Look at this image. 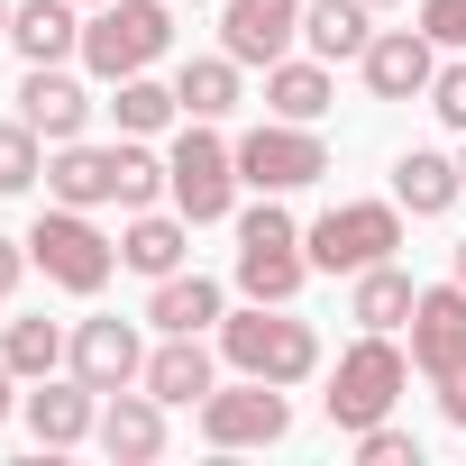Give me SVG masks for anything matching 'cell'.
Here are the masks:
<instances>
[{
	"instance_id": "cell-1",
	"label": "cell",
	"mask_w": 466,
	"mask_h": 466,
	"mask_svg": "<svg viewBox=\"0 0 466 466\" xmlns=\"http://www.w3.org/2000/svg\"><path fill=\"white\" fill-rule=\"evenodd\" d=\"M219 348H228V366L238 375H266V384H302L311 366H320V339H311V320H284V311H238V320H219Z\"/></svg>"
},
{
	"instance_id": "cell-9",
	"label": "cell",
	"mask_w": 466,
	"mask_h": 466,
	"mask_svg": "<svg viewBox=\"0 0 466 466\" xmlns=\"http://www.w3.org/2000/svg\"><path fill=\"white\" fill-rule=\"evenodd\" d=\"M329 174V147L293 119V128H257L248 147H238V183H257V192H302V183H320Z\"/></svg>"
},
{
	"instance_id": "cell-3",
	"label": "cell",
	"mask_w": 466,
	"mask_h": 466,
	"mask_svg": "<svg viewBox=\"0 0 466 466\" xmlns=\"http://www.w3.org/2000/svg\"><path fill=\"white\" fill-rule=\"evenodd\" d=\"M165 46H174V28H165V0H110V10L83 28V65H92L101 83H128V74H147Z\"/></svg>"
},
{
	"instance_id": "cell-33",
	"label": "cell",
	"mask_w": 466,
	"mask_h": 466,
	"mask_svg": "<svg viewBox=\"0 0 466 466\" xmlns=\"http://www.w3.org/2000/svg\"><path fill=\"white\" fill-rule=\"evenodd\" d=\"M439 402H448V420H457V430H466V366H457V375H448V384H439Z\"/></svg>"
},
{
	"instance_id": "cell-2",
	"label": "cell",
	"mask_w": 466,
	"mask_h": 466,
	"mask_svg": "<svg viewBox=\"0 0 466 466\" xmlns=\"http://www.w3.org/2000/svg\"><path fill=\"white\" fill-rule=\"evenodd\" d=\"M302 275H311V257H302V228L266 201V210H248L238 219V293L248 302H293L302 293Z\"/></svg>"
},
{
	"instance_id": "cell-24",
	"label": "cell",
	"mask_w": 466,
	"mask_h": 466,
	"mask_svg": "<svg viewBox=\"0 0 466 466\" xmlns=\"http://www.w3.org/2000/svg\"><path fill=\"white\" fill-rule=\"evenodd\" d=\"M302 37L320 46V56H366V0H311V10H302Z\"/></svg>"
},
{
	"instance_id": "cell-11",
	"label": "cell",
	"mask_w": 466,
	"mask_h": 466,
	"mask_svg": "<svg viewBox=\"0 0 466 466\" xmlns=\"http://www.w3.org/2000/svg\"><path fill=\"white\" fill-rule=\"evenodd\" d=\"M219 37L238 65H284V46L302 37V0H228Z\"/></svg>"
},
{
	"instance_id": "cell-20",
	"label": "cell",
	"mask_w": 466,
	"mask_h": 466,
	"mask_svg": "<svg viewBox=\"0 0 466 466\" xmlns=\"http://www.w3.org/2000/svg\"><path fill=\"white\" fill-rule=\"evenodd\" d=\"M28 430H37V448H74V439H92V384L74 375V384L28 393Z\"/></svg>"
},
{
	"instance_id": "cell-38",
	"label": "cell",
	"mask_w": 466,
	"mask_h": 466,
	"mask_svg": "<svg viewBox=\"0 0 466 466\" xmlns=\"http://www.w3.org/2000/svg\"><path fill=\"white\" fill-rule=\"evenodd\" d=\"M457 174H466V156H457Z\"/></svg>"
},
{
	"instance_id": "cell-17",
	"label": "cell",
	"mask_w": 466,
	"mask_h": 466,
	"mask_svg": "<svg viewBox=\"0 0 466 466\" xmlns=\"http://www.w3.org/2000/svg\"><path fill=\"white\" fill-rule=\"evenodd\" d=\"M457 192H466V174H457L448 156H430V147H411V156L393 165V201H402L411 219H439V210H448Z\"/></svg>"
},
{
	"instance_id": "cell-6",
	"label": "cell",
	"mask_w": 466,
	"mask_h": 466,
	"mask_svg": "<svg viewBox=\"0 0 466 466\" xmlns=\"http://www.w3.org/2000/svg\"><path fill=\"white\" fill-rule=\"evenodd\" d=\"M28 257H37L65 293H101V284H110V266H119V248L101 238V228H92L74 201H65V210H46V219L28 228Z\"/></svg>"
},
{
	"instance_id": "cell-32",
	"label": "cell",
	"mask_w": 466,
	"mask_h": 466,
	"mask_svg": "<svg viewBox=\"0 0 466 466\" xmlns=\"http://www.w3.org/2000/svg\"><path fill=\"white\" fill-rule=\"evenodd\" d=\"M430 110H439L448 128H466V65H448V74H430Z\"/></svg>"
},
{
	"instance_id": "cell-29",
	"label": "cell",
	"mask_w": 466,
	"mask_h": 466,
	"mask_svg": "<svg viewBox=\"0 0 466 466\" xmlns=\"http://www.w3.org/2000/svg\"><path fill=\"white\" fill-rule=\"evenodd\" d=\"M46 165H37V128L28 119H0V192H28Z\"/></svg>"
},
{
	"instance_id": "cell-10",
	"label": "cell",
	"mask_w": 466,
	"mask_h": 466,
	"mask_svg": "<svg viewBox=\"0 0 466 466\" xmlns=\"http://www.w3.org/2000/svg\"><path fill=\"white\" fill-rule=\"evenodd\" d=\"M411 366H420L430 384H448V375L466 366V284H430V293L411 302Z\"/></svg>"
},
{
	"instance_id": "cell-12",
	"label": "cell",
	"mask_w": 466,
	"mask_h": 466,
	"mask_svg": "<svg viewBox=\"0 0 466 466\" xmlns=\"http://www.w3.org/2000/svg\"><path fill=\"white\" fill-rule=\"evenodd\" d=\"M65 357H74V375H83L92 393H119V384H137V375H147V348H137V329H128V320H83Z\"/></svg>"
},
{
	"instance_id": "cell-23",
	"label": "cell",
	"mask_w": 466,
	"mask_h": 466,
	"mask_svg": "<svg viewBox=\"0 0 466 466\" xmlns=\"http://www.w3.org/2000/svg\"><path fill=\"white\" fill-rule=\"evenodd\" d=\"M174 101H183L192 119H219V110H238V56H201V65H183Z\"/></svg>"
},
{
	"instance_id": "cell-36",
	"label": "cell",
	"mask_w": 466,
	"mask_h": 466,
	"mask_svg": "<svg viewBox=\"0 0 466 466\" xmlns=\"http://www.w3.org/2000/svg\"><path fill=\"white\" fill-rule=\"evenodd\" d=\"M0 37H10V0H0Z\"/></svg>"
},
{
	"instance_id": "cell-15",
	"label": "cell",
	"mask_w": 466,
	"mask_h": 466,
	"mask_svg": "<svg viewBox=\"0 0 466 466\" xmlns=\"http://www.w3.org/2000/svg\"><path fill=\"white\" fill-rule=\"evenodd\" d=\"M46 183H56V201H74V210L119 201V183H128V147H74V137H65V156L46 165Z\"/></svg>"
},
{
	"instance_id": "cell-7",
	"label": "cell",
	"mask_w": 466,
	"mask_h": 466,
	"mask_svg": "<svg viewBox=\"0 0 466 466\" xmlns=\"http://www.w3.org/2000/svg\"><path fill=\"white\" fill-rule=\"evenodd\" d=\"M165 174H174V210L201 228V219H228V192H238V156H228L210 128H183L174 137V156H165Z\"/></svg>"
},
{
	"instance_id": "cell-4",
	"label": "cell",
	"mask_w": 466,
	"mask_h": 466,
	"mask_svg": "<svg viewBox=\"0 0 466 466\" xmlns=\"http://www.w3.org/2000/svg\"><path fill=\"white\" fill-rule=\"evenodd\" d=\"M402 348L375 329V339H357L348 357H339V375H329V420L339 430H375L384 411H393V393H402Z\"/></svg>"
},
{
	"instance_id": "cell-30",
	"label": "cell",
	"mask_w": 466,
	"mask_h": 466,
	"mask_svg": "<svg viewBox=\"0 0 466 466\" xmlns=\"http://www.w3.org/2000/svg\"><path fill=\"white\" fill-rule=\"evenodd\" d=\"M357 457H366V466H420V439L375 420V430H357Z\"/></svg>"
},
{
	"instance_id": "cell-35",
	"label": "cell",
	"mask_w": 466,
	"mask_h": 466,
	"mask_svg": "<svg viewBox=\"0 0 466 466\" xmlns=\"http://www.w3.org/2000/svg\"><path fill=\"white\" fill-rule=\"evenodd\" d=\"M10 375H19V366H10V357H0V420H10Z\"/></svg>"
},
{
	"instance_id": "cell-25",
	"label": "cell",
	"mask_w": 466,
	"mask_h": 466,
	"mask_svg": "<svg viewBox=\"0 0 466 466\" xmlns=\"http://www.w3.org/2000/svg\"><path fill=\"white\" fill-rule=\"evenodd\" d=\"M411 302H420V293H411V275H402L393 257L357 275V320H366V329H393V320H411Z\"/></svg>"
},
{
	"instance_id": "cell-28",
	"label": "cell",
	"mask_w": 466,
	"mask_h": 466,
	"mask_svg": "<svg viewBox=\"0 0 466 466\" xmlns=\"http://www.w3.org/2000/svg\"><path fill=\"white\" fill-rule=\"evenodd\" d=\"M0 357H10L19 375H46V366L65 357V339H56V320H10V339H0Z\"/></svg>"
},
{
	"instance_id": "cell-8",
	"label": "cell",
	"mask_w": 466,
	"mask_h": 466,
	"mask_svg": "<svg viewBox=\"0 0 466 466\" xmlns=\"http://www.w3.org/2000/svg\"><path fill=\"white\" fill-rule=\"evenodd\" d=\"M284 430H293V411L266 375H248L238 393H201V439L210 448H275Z\"/></svg>"
},
{
	"instance_id": "cell-31",
	"label": "cell",
	"mask_w": 466,
	"mask_h": 466,
	"mask_svg": "<svg viewBox=\"0 0 466 466\" xmlns=\"http://www.w3.org/2000/svg\"><path fill=\"white\" fill-rule=\"evenodd\" d=\"M420 37L430 46H466V0H420Z\"/></svg>"
},
{
	"instance_id": "cell-21",
	"label": "cell",
	"mask_w": 466,
	"mask_h": 466,
	"mask_svg": "<svg viewBox=\"0 0 466 466\" xmlns=\"http://www.w3.org/2000/svg\"><path fill=\"white\" fill-rule=\"evenodd\" d=\"M137 384H147L156 402H192V393H210V348H201V339H165Z\"/></svg>"
},
{
	"instance_id": "cell-16",
	"label": "cell",
	"mask_w": 466,
	"mask_h": 466,
	"mask_svg": "<svg viewBox=\"0 0 466 466\" xmlns=\"http://www.w3.org/2000/svg\"><path fill=\"white\" fill-rule=\"evenodd\" d=\"M10 46H19L28 65H56V56H74V46H83V28H74V0H19V10H10Z\"/></svg>"
},
{
	"instance_id": "cell-13",
	"label": "cell",
	"mask_w": 466,
	"mask_h": 466,
	"mask_svg": "<svg viewBox=\"0 0 466 466\" xmlns=\"http://www.w3.org/2000/svg\"><path fill=\"white\" fill-rule=\"evenodd\" d=\"M366 92L375 101H411V92H430V37H411V28H384V37H366Z\"/></svg>"
},
{
	"instance_id": "cell-18",
	"label": "cell",
	"mask_w": 466,
	"mask_h": 466,
	"mask_svg": "<svg viewBox=\"0 0 466 466\" xmlns=\"http://www.w3.org/2000/svg\"><path fill=\"white\" fill-rule=\"evenodd\" d=\"M147 320H156L165 339H201V329L219 320V284H210V275H165L156 302H147Z\"/></svg>"
},
{
	"instance_id": "cell-34",
	"label": "cell",
	"mask_w": 466,
	"mask_h": 466,
	"mask_svg": "<svg viewBox=\"0 0 466 466\" xmlns=\"http://www.w3.org/2000/svg\"><path fill=\"white\" fill-rule=\"evenodd\" d=\"M10 284H19V238H0V302H10Z\"/></svg>"
},
{
	"instance_id": "cell-19",
	"label": "cell",
	"mask_w": 466,
	"mask_h": 466,
	"mask_svg": "<svg viewBox=\"0 0 466 466\" xmlns=\"http://www.w3.org/2000/svg\"><path fill=\"white\" fill-rule=\"evenodd\" d=\"M101 448H110V457H156V448H165V402L119 384L110 411H101Z\"/></svg>"
},
{
	"instance_id": "cell-22",
	"label": "cell",
	"mask_w": 466,
	"mask_h": 466,
	"mask_svg": "<svg viewBox=\"0 0 466 466\" xmlns=\"http://www.w3.org/2000/svg\"><path fill=\"white\" fill-rule=\"evenodd\" d=\"M183 248H192V238H183V219H156V210H137V228L119 238V257H128L137 275H156V284L183 275Z\"/></svg>"
},
{
	"instance_id": "cell-26",
	"label": "cell",
	"mask_w": 466,
	"mask_h": 466,
	"mask_svg": "<svg viewBox=\"0 0 466 466\" xmlns=\"http://www.w3.org/2000/svg\"><path fill=\"white\" fill-rule=\"evenodd\" d=\"M266 101H275L284 119H320V110H329V74H320V65H266Z\"/></svg>"
},
{
	"instance_id": "cell-5",
	"label": "cell",
	"mask_w": 466,
	"mask_h": 466,
	"mask_svg": "<svg viewBox=\"0 0 466 466\" xmlns=\"http://www.w3.org/2000/svg\"><path fill=\"white\" fill-rule=\"evenodd\" d=\"M302 248H311L320 275H366V266H384L402 248V219H393V201H348V210H329L311 228Z\"/></svg>"
},
{
	"instance_id": "cell-14",
	"label": "cell",
	"mask_w": 466,
	"mask_h": 466,
	"mask_svg": "<svg viewBox=\"0 0 466 466\" xmlns=\"http://www.w3.org/2000/svg\"><path fill=\"white\" fill-rule=\"evenodd\" d=\"M19 119L37 128V137H83V119H92V92L74 83V74H56V65H28V83H19Z\"/></svg>"
},
{
	"instance_id": "cell-27",
	"label": "cell",
	"mask_w": 466,
	"mask_h": 466,
	"mask_svg": "<svg viewBox=\"0 0 466 466\" xmlns=\"http://www.w3.org/2000/svg\"><path fill=\"white\" fill-rule=\"evenodd\" d=\"M110 110H119V128H137V137H156V128H165V119H174V110H183V101H174V92H165V83H147V74H128V83H119V101H110Z\"/></svg>"
},
{
	"instance_id": "cell-37",
	"label": "cell",
	"mask_w": 466,
	"mask_h": 466,
	"mask_svg": "<svg viewBox=\"0 0 466 466\" xmlns=\"http://www.w3.org/2000/svg\"><path fill=\"white\" fill-rule=\"evenodd\" d=\"M457 284H466V248H457Z\"/></svg>"
}]
</instances>
